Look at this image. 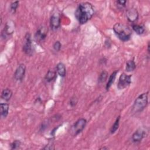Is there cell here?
<instances>
[{"instance_id": "obj_12", "label": "cell", "mask_w": 150, "mask_h": 150, "mask_svg": "<svg viewBox=\"0 0 150 150\" xmlns=\"http://www.w3.org/2000/svg\"><path fill=\"white\" fill-rule=\"evenodd\" d=\"M15 24L12 21H8L7 22L5 29H4V34L6 35H10L13 33L15 30Z\"/></svg>"}, {"instance_id": "obj_20", "label": "cell", "mask_w": 150, "mask_h": 150, "mask_svg": "<svg viewBox=\"0 0 150 150\" xmlns=\"http://www.w3.org/2000/svg\"><path fill=\"white\" fill-rule=\"evenodd\" d=\"M120 117L119 116V117L117 118V120H116V121H115V122L114 123L113 126H112V127H111V130H110V132H111V134H114V133L117 131V130L118 129V126H119V121H120Z\"/></svg>"}, {"instance_id": "obj_17", "label": "cell", "mask_w": 150, "mask_h": 150, "mask_svg": "<svg viewBox=\"0 0 150 150\" xmlns=\"http://www.w3.org/2000/svg\"><path fill=\"white\" fill-rule=\"evenodd\" d=\"M133 29L138 35L143 34L145 32V28L142 25H133Z\"/></svg>"}, {"instance_id": "obj_25", "label": "cell", "mask_w": 150, "mask_h": 150, "mask_svg": "<svg viewBox=\"0 0 150 150\" xmlns=\"http://www.w3.org/2000/svg\"><path fill=\"white\" fill-rule=\"evenodd\" d=\"M78 102V99L75 97H72V98H70V104L72 106H74L76 105Z\"/></svg>"}, {"instance_id": "obj_23", "label": "cell", "mask_w": 150, "mask_h": 150, "mask_svg": "<svg viewBox=\"0 0 150 150\" xmlns=\"http://www.w3.org/2000/svg\"><path fill=\"white\" fill-rule=\"evenodd\" d=\"M20 144H21V142L19 141L15 140V141H14L12 143V144L11 145V148L12 149H17V148H18L19 147Z\"/></svg>"}, {"instance_id": "obj_13", "label": "cell", "mask_w": 150, "mask_h": 150, "mask_svg": "<svg viewBox=\"0 0 150 150\" xmlns=\"http://www.w3.org/2000/svg\"><path fill=\"white\" fill-rule=\"evenodd\" d=\"M12 95V91L9 89H5L3 90L1 94V98L6 101H8L11 99Z\"/></svg>"}, {"instance_id": "obj_2", "label": "cell", "mask_w": 150, "mask_h": 150, "mask_svg": "<svg viewBox=\"0 0 150 150\" xmlns=\"http://www.w3.org/2000/svg\"><path fill=\"white\" fill-rule=\"evenodd\" d=\"M113 30L118 38L122 41H127L130 39L131 35V31L130 28L125 25L117 23L114 25Z\"/></svg>"}, {"instance_id": "obj_14", "label": "cell", "mask_w": 150, "mask_h": 150, "mask_svg": "<svg viewBox=\"0 0 150 150\" xmlns=\"http://www.w3.org/2000/svg\"><path fill=\"white\" fill-rule=\"evenodd\" d=\"M57 72L62 77H64L66 75V67L64 64L62 63H59L56 66Z\"/></svg>"}, {"instance_id": "obj_8", "label": "cell", "mask_w": 150, "mask_h": 150, "mask_svg": "<svg viewBox=\"0 0 150 150\" xmlns=\"http://www.w3.org/2000/svg\"><path fill=\"white\" fill-rule=\"evenodd\" d=\"M26 67L25 65L23 64H21L18 66L14 74L15 79L17 81H22L24 77L25 73Z\"/></svg>"}, {"instance_id": "obj_26", "label": "cell", "mask_w": 150, "mask_h": 150, "mask_svg": "<svg viewBox=\"0 0 150 150\" xmlns=\"http://www.w3.org/2000/svg\"><path fill=\"white\" fill-rule=\"evenodd\" d=\"M126 1H117V4H118V7H120L121 8H122L126 6Z\"/></svg>"}, {"instance_id": "obj_3", "label": "cell", "mask_w": 150, "mask_h": 150, "mask_svg": "<svg viewBox=\"0 0 150 150\" xmlns=\"http://www.w3.org/2000/svg\"><path fill=\"white\" fill-rule=\"evenodd\" d=\"M148 104V94L142 93L135 100L133 105V110L135 112L142 111Z\"/></svg>"}, {"instance_id": "obj_22", "label": "cell", "mask_w": 150, "mask_h": 150, "mask_svg": "<svg viewBox=\"0 0 150 150\" xmlns=\"http://www.w3.org/2000/svg\"><path fill=\"white\" fill-rule=\"evenodd\" d=\"M18 4H19V2L18 1H15L14 3H12L11 6H10V8H11V11L12 12H15L16 11L17 8L18 7Z\"/></svg>"}, {"instance_id": "obj_10", "label": "cell", "mask_w": 150, "mask_h": 150, "mask_svg": "<svg viewBox=\"0 0 150 150\" xmlns=\"http://www.w3.org/2000/svg\"><path fill=\"white\" fill-rule=\"evenodd\" d=\"M128 20L131 22L136 21L138 18V13L137 11L134 8H131L127 11L126 13Z\"/></svg>"}, {"instance_id": "obj_6", "label": "cell", "mask_w": 150, "mask_h": 150, "mask_svg": "<svg viewBox=\"0 0 150 150\" xmlns=\"http://www.w3.org/2000/svg\"><path fill=\"white\" fill-rule=\"evenodd\" d=\"M23 51L27 55H31L32 53V45L30 34H27L25 36L24 43L23 45Z\"/></svg>"}, {"instance_id": "obj_5", "label": "cell", "mask_w": 150, "mask_h": 150, "mask_svg": "<svg viewBox=\"0 0 150 150\" xmlns=\"http://www.w3.org/2000/svg\"><path fill=\"white\" fill-rule=\"evenodd\" d=\"M131 76H128L126 74L122 73L119 78L118 88L119 89H123L129 86L131 82Z\"/></svg>"}, {"instance_id": "obj_1", "label": "cell", "mask_w": 150, "mask_h": 150, "mask_svg": "<svg viewBox=\"0 0 150 150\" xmlns=\"http://www.w3.org/2000/svg\"><path fill=\"white\" fill-rule=\"evenodd\" d=\"M94 11L93 6L89 3H83L79 4L75 16L81 24L86 23L94 15Z\"/></svg>"}, {"instance_id": "obj_19", "label": "cell", "mask_w": 150, "mask_h": 150, "mask_svg": "<svg viewBox=\"0 0 150 150\" xmlns=\"http://www.w3.org/2000/svg\"><path fill=\"white\" fill-rule=\"evenodd\" d=\"M136 67V65L134 61H129L126 63V70L127 72L133 71Z\"/></svg>"}, {"instance_id": "obj_11", "label": "cell", "mask_w": 150, "mask_h": 150, "mask_svg": "<svg viewBox=\"0 0 150 150\" xmlns=\"http://www.w3.org/2000/svg\"><path fill=\"white\" fill-rule=\"evenodd\" d=\"M145 132L142 129H139L137 131H136L133 135V137H132L133 141L135 142H140L145 137Z\"/></svg>"}, {"instance_id": "obj_4", "label": "cell", "mask_w": 150, "mask_h": 150, "mask_svg": "<svg viewBox=\"0 0 150 150\" xmlns=\"http://www.w3.org/2000/svg\"><path fill=\"white\" fill-rule=\"evenodd\" d=\"M86 123L87 121L85 118H81L78 120L76 123L74 124V126L72 129V132L74 133V135L76 136L81 133L85 129Z\"/></svg>"}, {"instance_id": "obj_16", "label": "cell", "mask_w": 150, "mask_h": 150, "mask_svg": "<svg viewBox=\"0 0 150 150\" xmlns=\"http://www.w3.org/2000/svg\"><path fill=\"white\" fill-rule=\"evenodd\" d=\"M117 73H118V71H115L110 75V76L108 82H107V85H106L107 90H108L110 89V87L111 86V85L114 82V81H115V79H116V74H117Z\"/></svg>"}, {"instance_id": "obj_21", "label": "cell", "mask_w": 150, "mask_h": 150, "mask_svg": "<svg viewBox=\"0 0 150 150\" xmlns=\"http://www.w3.org/2000/svg\"><path fill=\"white\" fill-rule=\"evenodd\" d=\"M107 75H108V73H107V72H106V71L102 72V73L100 74V75L99 78H98V82L100 83L105 82L106 81V80L107 79Z\"/></svg>"}, {"instance_id": "obj_9", "label": "cell", "mask_w": 150, "mask_h": 150, "mask_svg": "<svg viewBox=\"0 0 150 150\" xmlns=\"http://www.w3.org/2000/svg\"><path fill=\"white\" fill-rule=\"evenodd\" d=\"M60 23L61 18L59 15L57 13L53 14L51 16V21H50V25H51V28L54 30H57L60 27Z\"/></svg>"}, {"instance_id": "obj_18", "label": "cell", "mask_w": 150, "mask_h": 150, "mask_svg": "<svg viewBox=\"0 0 150 150\" xmlns=\"http://www.w3.org/2000/svg\"><path fill=\"white\" fill-rule=\"evenodd\" d=\"M56 76V72L53 70H49L45 76V79L48 82L52 81Z\"/></svg>"}, {"instance_id": "obj_24", "label": "cell", "mask_w": 150, "mask_h": 150, "mask_svg": "<svg viewBox=\"0 0 150 150\" xmlns=\"http://www.w3.org/2000/svg\"><path fill=\"white\" fill-rule=\"evenodd\" d=\"M54 48L56 51H60V49L61 48V43L59 41H56L54 45Z\"/></svg>"}, {"instance_id": "obj_7", "label": "cell", "mask_w": 150, "mask_h": 150, "mask_svg": "<svg viewBox=\"0 0 150 150\" xmlns=\"http://www.w3.org/2000/svg\"><path fill=\"white\" fill-rule=\"evenodd\" d=\"M47 34V28L45 27V26L41 25L38 28V29L36 32V34L35 35V39L38 42H41L43 41L46 38Z\"/></svg>"}, {"instance_id": "obj_15", "label": "cell", "mask_w": 150, "mask_h": 150, "mask_svg": "<svg viewBox=\"0 0 150 150\" xmlns=\"http://www.w3.org/2000/svg\"><path fill=\"white\" fill-rule=\"evenodd\" d=\"M0 106H1V116L2 117L6 118L8 114L9 105L6 103H1Z\"/></svg>"}]
</instances>
